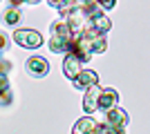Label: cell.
<instances>
[{"mask_svg": "<svg viewBox=\"0 0 150 134\" xmlns=\"http://www.w3.org/2000/svg\"><path fill=\"white\" fill-rule=\"evenodd\" d=\"M50 51H54V54H69L72 51V43H74V38H72V34H69L67 25H65V20L63 18H56L54 22L50 25Z\"/></svg>", "mask_w": 150, "mask_h": 134, "instance_id": "6da1fadb", "label": "cell"}, {"mask_svg": "<svg viewBox=\"0 0 150 134\" xmlns=\"http://www.w3.org/2000/svg\"><path fill=\"white\" fill-rule=\"evenodd\" d=\"M63 20H65V25H67L72 38H74V40L81 38L83 32H85V25H88V16L81 11V2H76V9H72Z\"/></svg>", "mask_w": 150, "mask_h": 134, "instance_id": "7a4b0ae2", "label": "cell"}, {"mask_svg": "<svg viewBox=\"0 0 150 134\" xmlns=\"http://www.w3.org/2000/svg\"><path fill=\"white\" fill-rule=\"evenodd\" d=\"M13 43L25 49H38L43 45V34L36 29H29V27H20L13 32Z\"/></svg>", "mask_w": 150, "mask_h": 134, "instance_id": "3957f363", "label": "cell"}, {"mask_svg": "<svg viewBox=\"0 0 150 134\" xmlns=\"http://www.w3.org/2000/svg\"><path fill=\"white\" fill-rule=\"evenodd\" d=\"M110 27H112L110 18H108L103 11H99L96 16L88 18V25H85L83 36H88V38H92V36H105V34L110 32Z\"/></svg>", "mask_w": 150, "mask_h": 134, "instance_id": "277c9868", "label": "cell"}, {"mask_svg": "<svg viewBox=\"0 0 150 134\" xmlns=\"http://www.w3.org/2000/svg\"><path fill=\"white\" fill-rule=\"evenodd\" d=\"M25 69H27L29 76L43 78V76H47V72H50V63H47V58H43V56H31V58H27Z\"/></svg>", "mask_w": 150, "mask_h": 134, "instance_id": "5b68a950", "label": "cell"}, {"mask_svg": "<svg viewBox=\"0 0 150 134\" xmlns=\"http://www.w3.org/2000/svg\"><path fill=\"white\" fill-rule=\"evenodd\" d=\"M117 103H119V92L114 87H101V94H99V103H96V109H108L117 107Z\"/></svg>", "mask_w": 150, "mask_h": 134, "instance_id": "8992f818", "label": "cell"}, {"mask_svg": "<svg viewBox=\"0 0 150 134\" xmlns=\"http://www.w3.org/2000/svg\"><path fill=\"white\" fill-rule=\"evenodd\" d=\"M69 54L79 58V60H81V65H85L90 58L94 56L92 49H90V40L85 38V36H81V38H76L74 43H72V51H69Z\"/></svg>", "mask_w": 150, "mask_h": 134, "instance_id": "52a82bcc", "label": "cell"}, {"mask_svg": "<svg viewBox=\"0 0 150 134\" xmlns=\"http://www.w3.org/2000/svg\"><path fill=\"white\" fill-rule=\"evenodd\" d=\"M128 121H130L128 112H125V109H121L119 105H117V107H112V109H108V112H105V123H108V125H112V128L125 130Z\"/></svg>", "mask_w": 150, "mask_h": 134, "instance_id": "ba28073f", "label": "cell"}, {"mask_svg": "<svg viewBox=\"0 0 150 134\" xmlns=\"http://www.w3.org/2000/svg\"><path fill=\"white\" fill-rule=\"evenodd\" d=\"M20 5H23V2H9V5H7V9L0 13V20H2V25H7V27H16V25H18L20 18H23Z\"/></svg>", "mask_w": 150, "mask_h": 134, "instance_id": "9c48e42d", "label": "cell"}, {"mask_svg": "<svg viewBox=\"0 0 150 134\" xmlns=\"http://www.w3.org/2000/svg\"><path fill=\"white\" fill-rule=\"evenodd\" d=\"M72 83H74L76 89H83V92H85V89H90L92 85H99V74L92 72V69H83Z\"/></svg>", "mask_w": 150, "mask_h": 134, "instance_id": "30bf717a", "label": "cell"}, {"mask_svg": "<svg viewBox=\"0 0 150 134\" xmlns=\"http://www.w3.org/2000/svg\"><path fill=\"white\" fill-rule=\"evenodd\" d=\"M81 72H83L81 60H79L76 56H72V54H65V58H63V74H65L69 81H74Z\"/></svg>", "mask_w": 150, "mask_h": 134, "instance_id": "8fae6325", "label": "cell"}, {"mask_svg": "<svg viewBox=\"0 0 150 134\" xmlns=\"http://www.w3.org/2000/svg\"><path fill=\"white\" fill-rule=\"evenodd\" d=\"M99 94H101V85H92L90 89H85V96H83V109L92 114L96 112V103H99Z\"/></svg>", "mask_w": 150, "mask_h": 134, "instance_id": "7c38bea8", "label": "cell"}, {"mask_svg": "<svg viewBox=\"0 0 150 134\" xmlns=\"http://www.w3.org/2000/svg\"><path fill=\"white\" fill-rule=\"evenodd\" d=\"M94 128H96V121H94L92 116H83V119H79L74 123L72 134H90V132H94Z\"/></svg>", "mask_w": 150, "mask_h": 134, "instance_id": "4fadbf2b", "label": "cell"}, {"mask_svg": "<svg viewBox=\"0 0 150 134\" xmlns=\"http://www.w3.org/2000/svg\"><path fill=\"white\" fill-rule=\"evenodd\" d=\"M88 38V36H85ZM90 40V49H92V54H103V51L108 49V40H105V36H92V38H88Z\"/></svg>", "mask_w": 150, "mask_h": 134, "instance_id": "5bb4252c", "label": "cell"}, {"mask_svg": "<svg viewBox=\"0 0 150 134\" xmlns=\"http://www.w3.org/2000/svg\"><path fill=\"white\" fill-rule=\"evenodd\" d=\"M50 7H54V9H58V11L63 13V16H67L72 9H76V2L74 0H50Z\"/></svg>", "mask_w": 150, "mask_h": 134, "instance_id": "9a60e30c", "label": "cell"}, {"mask_svg": "<svg viewBox=\"0 0 150 134\" xmlns=\"http://www.w3.org/2000/svg\"><path fill=\"white\" fill-rule=\"evenodd\" d=\"M0 103H11V87L7 76H0Z\"/></svg>", "mask_w": 150, "mask_h": 134, "instance_id": "2e32d148", "label": "cell"}, {"mask_svg": "<svg viewBox=\"0 0 150 134\" xmlns=\"http://www.w3.org/2000/svg\"><path fill=\"white\" fill-rule=\"evenodd\" d=\"M94 134H125V130H119V128H112L108 123H96V130Z\"/></svg>", "mask_w": 150, "mask_h": 134, "instance_id": "e0dca14e", "label": "cell"}, {"mask_svg": "<svg viewBox=\"0 0 150 134\" xmlns=\"http://www.w3.org/2000/svg\"><path fill=\"white\" fill-rule=\"evenodd\" d=\"M9 45H11V40H9V36H7L5 32H0V54H5V51L9 49Z\"/></svg>", "mask_w": 150, "mask_h": 134, "instance_id": "ac0fdd59", "label": "cell"}, {"mask_svg": "<svg viewBox=\"0 0 150 134\" xmlns=\"http://www.w3.org/2000/svg\"><path fill=\"white\" fill-rule=\"evenodd\" d=\"M94 130H96V128H94ZM90 134H94V132H90Z\"/></svg>", "mask_w": 150, "mask_h": 134, "instance_id": "d6986e66", "label": "cell"}]
</instances>
